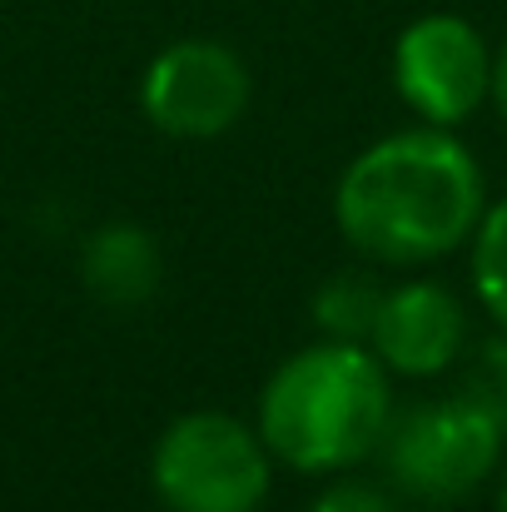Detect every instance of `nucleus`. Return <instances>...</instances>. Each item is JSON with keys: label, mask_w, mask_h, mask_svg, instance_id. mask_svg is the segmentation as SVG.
Returning <instances> with one entry per match:
<instances>
[{"label": "nucleus", "mask_w": 507, "mask_h": 512, "mask_svg": "<svg viewBox=\"0 0 507 512\" xmlns=\"http://www.w3.org/2000/svg\"><path fill=\"white\" fill-rule=\"evenodd\" d=\"M338 234L378 264L453 254L483 219V170L443 130H398L368 145L334 189Z\"/></svg>", "instance_id": "nucleus-1"}, {"label": "nucleus", "mask_w": 507, "mask_h": 512, "mask_svg": "<svg viewBox=\"0 0 507 512\" xmlns=\"http://www.w3.org/2000/svg\"><path fill=\"white\" fill-rule=\"evenodd\" d=\"M393 423L388 368L358 343H314L274 368L259 398V438L294 473H343L378 453Z\"/></svg>", "instance_id": "nucleus-2"}, {"label": "nucleus", "mask_w": 507, "mask_h": 512, "mask_svg": "<svg viewBox=\"0 0 507 512\" xmlns=\"http://www.w3.org/2000/svg\"><path fill=\"white\" fill-rule=\"evenodd\" d=\"M150 478L169 512H259L269 498V448L234 413H179L155 443Z\"/></svg>", "instance_id": "nucleus-3"}, {"label": "nucleus", "mask_w": 507, "mask_h": 512, "mask_svg": "<svg viewBox=\"0 0 507 512\" xmlns=\"http://www.w3.org/2000/svg\"><path fill=\"white\" fill-rule=\"evenodd\" d=\"M378 448L403 493L428 503H458L493 478L503 433L478 403L453 393V398L403 408L388 423Z\"/></svg>", "instance_id": "nucleus-4"}, {"label": "nucleus", "mask_w": 507, "mask_h": 512, "mask_svg": "<svg viewBox=\"0 0 507 512\" xmlns=\"http://www.w3.org/2000/svg\"><path fill=\"white\" fill-rule=\"evenodd\" d=\"M393 85L413 115L428 125H463L493 95V55L473 20L463 15H423L398 35Z\"/></svg>", "instance_id": "nucleus-5"}, {"label": "nucleus", "mask_w": 507, "mask_h": 512, "mask_svg": "<svg viewBox=\"0 0 507 512\" xmlns=\"http://www.w3.org/2000/svg\"><path fill=\"white\" fill-rule=\"evenodd\" d=\"M140 105L155 130L174 140H214L249 105V70L219 40H179L145 70Z\"/></svg>", "instance_id": "nucleus-6"}, {"label": "nucleus", "mask_w": 507, "mask_h": 512, "mask_svg": "<svg viewBox=\"0 0 507 512\" xmlns=\"http://www.w3.org/2000/svg\"><path fill=\"white\" fill-rule=\"evenodd\" d=\"M368 339L383 368L408 373V378H433L458 363L468 343V314L443 284L413 279V284L383 289Z\"/></svg>", "instance_id": "nucleus-7"}, {"label": "nucleus", "mask_w": 507, "mask_h": 512, "mask_svg": "<svg viewBox=\"0 0 507 512\" xmlns=\"http://www.w3.org/2000/svg\"><path fill=\"white\" fill-rule=\"evenodd\" d=\"M80 274L100 304L140 309L160 289V249L140 224H105L100 234H90Z\"/></svg>", "instance_id": "nucleus-8"}, {"label": "nucleus", "mask_w": 507, "mask_h": 512, "mask_svg": "<svg viewBox=\"0 0 507 512\" xmlns=\"http://www.w3.org/2000/svg\"><path fill=\"white\" fill-rule=\"evenodd\" d=\"M378 304H383V289H378L368 274H334V279L314 294V324H319L329 339L358 343L373 334Z\"/></svg>", "instance_id": "nucleus-9"}, {"label": "nucleus", "mask_w": 507, "mask_h": 512, "mask_svg": "<svg viewBox=\"0 0 507 512\" xmlns=\"http://www.w3.org/2000/svg\"><path fill=\"white\" fill-rule=\"evenodd\" d=\"M473 289L498 329H507V199L483 209L473 229Z\"/></svg>", "instance_id": "nucleus-10"}, {"label": "nucleus", "mask_w": 507, "mask_h": 512, "mask_svg": "<svg viewBox=\"0 0 507 512\" xmlns=\"http://www.w3.org/2000/svg\"><path fill=\"white\" fill-rule=\"evenodd\" d=\"M468 403H478L498 433L507 438V329L498 339L478 343V353L468 358V373H463V388H458Z\"/></svg>", "instance_id": "nucleus-11"}, {"label": "nucleus", "mask_w": 507, "mask_h": 512, "mask_svg": "<svg viewBox=\"0 0 507 512\" xmlns=\"http://www.w3.org/2000/svg\"><path fill=\"white\" fill-rule=\"evenodd\" d=\"M314 512H393V503H388V493H378L368 483H338L314 503Z\"/></svg>", "instance_id": "nucleus-12"}, {"label": "nucleus", "mask_w": 507, "mask_h": 512, "mask_svg": "<svg viewBox=\"0 0 507 512\" xmlns=\"http://www.w3.org/2000/svg\"><path fill=\"white\" fill-rule=\"evenodd\" d=\"M493 105H498V115L507 120V40H503V50H498V60H493Z\"/></svg>", "instance_id": "nucleus-13"}, {"label": "nucleus", "mask_w": 507, "mask_h": 512, "mask_svg": "<svg viewBox=\"0 0 507 512\" xmlns=\"http://www.w3.org/2000/svg\"><path fill=\"white\" fill-rule=\"evenodd\" d=\"M498 512H507V468H503V488H498Z\"/></svg>", "instance_id": "nucleus-14"}]
</instances>
